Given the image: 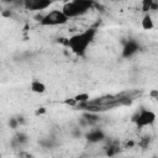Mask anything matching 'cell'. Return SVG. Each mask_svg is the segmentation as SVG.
Listing matches in <instances>:
<instances>
[{
  "label": "cell",
  "mask_w": 158,
  "mask_h": 158,
  "mask_svg": "<svg viewBox=\"0 0 158 158\" xmlns=\"http://www.w3.org/2000/svg\"><path fill=\"white\" fill-rule=\"evenodd\" d=\"M95 35H96L95 28H88L83 32L75 33L72 37L67 38L65 46L78 57H84L86 53L88 46L94 41Z\"/></svg>",
  "instance_id": "obj_1"
},
{
  "label": "cell",
  "mask_w": 158,
  "mask_h": 158,
  "mask_svg": "<svg viewBox=\"0 0 158 158\" xmlns=\"http://www.w3.org/2000/svg\"><path fill=\"white\" fill-rule=\"evenodd\" d=\"M93 6H94V0H73L65 2L63 5L62 11L68 19H73L84 15Z\"/></svg>",
  "instance_id": "obj_2"
},
{
  "label": "cell",
  "mask_w": 158,
  "mask_h": 158,
  "mask_svg": "<svg viewBox=\"0 0 158 158\" xmlns=\"http://www.w3.org/2000/svg\"><path fill=\"white\" fill-rule=\"evenodd\" d=\"M68 17L63 14L62 10H52L48 14L43 15V19L40 21L42 26H58L68 22Z\"/></svg>",
  "instance_id": "obj_3"
},
{
  "label": "cell",
  "mask_w": 158,
  "mask_h": 158,
  "mask_svg": "<svg viewBox=\"0 0 158 158\" xmlns=\"http://www.w3.org/2000/svg\"><path fill=\"white\" fill-rule=\"evenodd\" d=\"M132 122L136 123L137 127H144V126H149L152 125L154 121H156V114L151 110H147V109H141L139 111H137L132 118H131Z\"/></svg>",
  "instance_id": "obj_4"
},
{
  "label": "cell",
  "mask_w": 158,
  "mask_h": 158,
  "mask_svg": "<svg viewBox=\"0 0 158 158\" xmlns=\"http://www.w3.org/2000/svg\"><path fill=\"white\" fill-rule=\"evenodd\" d=\"M22 4L27 10L42 11L48 9L53 4V0H22Z\"/></svg>",
  "instance_id": "obj_5"
},
{
  "label": "cell",
  "mask_w": 158,
  "mask_h": 158,
  "mask_svg": "<svg viewBox=\"0 0 158 158\" xmlns=\"http://www.w3.org/2000/svg\"><path fill=\"white\" fill-rule=\"evenodd\" d=\"M139 51V44L135 40H128L122 48V58H131Z\"/></svg>",
  "instance_id": "obj_6"
},
{
  "label": "cell",
  "mask_w": 158,
  "mask_h": 158,
  "mask_svg": "<svg viewBox=\"0 0 158 158\" xmlns=\"http://www.w3.org/2000/svg\"><path fill=\"white\" fill-rule=\"evenodd\" d=\"M105 132L100 128H94V130H90L86 135H85V138L88 142L90 143H99L101 141L105 139Z\"/></svg>",
  "instance_id": "obj_7"
},
{
  "label": "cell",
  "mask_w": 158,
  "mask_h": 158,
  "mask_svg": "<svg viewBox=\"0 0 158 158\" xmlns=\"http://www.w3.org/2000/svg\"><path fill=\"white\" fill-rule=\"evenodd\" d=\"M27 142H28V136L25 132H17L11 141V146H12V148H19V147L26 144Z\"/></svg>",
  "instance_id": "obj_8"
},
{
  "label": "cell",
  "mask_w": 158,
  "mask_h": 158,
  "mask_svg": "<svg viewBox=\"0 0 158 158\" xmlns=\"http://www.w3.org/2000/svg\"><path fill=\"white\" fill-rule=\"evenodd\" d=\"M84 120H85V122H86V126L89 127V126H94V125H96L99 121H100V116L98 115V112H91V111H86V112H84L83 114V116H81Z\"/></svg>",
  "instance_id": "obj_9"
},
{
  "label": "cell",
  "mask_w": 158,
  "mask_h": 158,
  "mask_svg": "<svg viewBox=\"0 0 158 158\" xmlns=\"http://www.w3.org/2000/svg\"><path fill=\"white\" fill-rule=\"evenodd\" d=\"M30 89H31V91H33L36 94H43L46 91V85L40 80H32Z\"/></svg>",
  "instance_id": "obj_10"
},
{
  "label": "cell",
  "mask_w": 158,
  "mask_h": 158,
  "mask_svg": "<svg viewBox=\"0 0 158 158\" xmlns=\"http://www.w3.org/2000/svg\"><path fill=\"white\" fill-rule=\"evenodd\" d=\"M141 26H142V28L146 30V31H149V30H152V28L154 27V22H153L152 16H151L149 14H146V15L143 16L142 22H141Z\"/></svg>",
  "instance_id": "obj_11"
},
{
  "label": "cell",
  "mask_w": 158,
  "mask_h": 158,
  "mask_svg": "<svg viewBox=\"0 0 158 158\" xmlns=\"http://www.w3.org/2000/svg\"><path fill=\"white\" fill-rule=\"evenodd\" d=\"M74 100L77 101V104H79V102H86V101L90 100V96H89L88 93H80V94H78V95L74 96Z\"/></svg>",
  "instance_id": "obj_12"
},
{
  "label": "cell",
  "mask_w": 158,
  "mask_h": 158,
  "mask_svg": "<svg viewBox=\"0 0 158 158\" xmlns=\"http://www.w3.org/2000/svg\"><path fill=\"white\" fill-rule=\"evenodd\" d=\"M118 151H120V147H118L116 143H115V144H110L109 148H107V151H106V154H107V156H115Z\"/></svg>",
  "instance_id": "obj_13"
},
{
  "label": "cell",
  "mask_w": 158,
  "mask_h": 158,
  "mask_svg": "<svg viewBox=\"0 0 158 158\" xmlns=\"http://www.w3.org/2000/svg\"><path fill=\"white\" fill-rule=\"evenodd\" d=\"M153 1H154V0H142V11H144V12L149 11L151 5H152Z\"/></svg>",
  "instance_id": "obj_14"
},
{
  "label": "cell",
  "mask_w": 158,
  "mask_h": 158,
  "mask_svg": "<svg viewBox=\"0 0 158 158\" xmlns=\"http://www.w3.org/2000/svg\"><path fill=\"white\" fill-rule=\"evenodd\" d=\"M19 126H20V125H19V122H17V118H16V117H11V118L9 120V127H10V128L16 130Z\"/></svg>",
  "instance_id": "obj_15"
},
{
  "label": "cell",
  "mask_w": 158,
  "mask_h": 158,
  "mask_svg": "<svg viewBox=\"0 0 158 158\" xmlns=\"http://www.w3.org/2000/svg\"><path fill=\"white\" fill-rule=\"evenodd\" d=\"M64 104H67V105H69V106H74V107H75L77 101L74 100V98H72V99H67V100H64Z\"/></svg>",
  "instance_id": "obj_16"
},
{
  "label": "cell",
  "mask_w": 158,
  "mask_h": 158,
  "mask_svg": "<svg viewBox=\"0 0 158 158\" xmlns=\"http://www.w3.org/2000/svg\"><path fill=\"white\" fill-rule=\"evenodd\" d=\"M72 135H73L74 138H79V137L81 136V131H80V128H74L73 132H72Z\"/></svg>",
  "instance_id": "obj_17"
},
{
  "label": "cell",
  "mask_w": 158,
  "mask_h": 158,
  "mask_svg": "<svg viewBox=\"0 0 158 158\" xmlns=\"http://www.w3.org/2000/svg\"><path fill=\"white\" fill-rule=\"evenodd\" d=\"M149 95L152 96V99H157L158 98V90H156V89H153L151 93H149Z\"/></svg>",
  "instance_id": "obj_18"
},
{
  "label": "cell",
  "mask_w": 158,
  "mask_h": 158,
  "mask_svg": "<svg viewBox=\"0 0 158 158\" xmlns=\"http://www.w3.org/2000/svg\"><path fill=\"white\" fill-rule=\"evenodd\" d=\"M44 112H46V109H44V107H40V109L36 110L35 114H36V115H42V114H44Z\"/></svg>",
  "instance_id": "obj_19"
},
{
  "label": "cell",
  "mask_w": 158,
  "mask_h": 158,
  "mask_svg": "<svg viewBox=\"0 0 158 158\" xmlns=\"http://www.w3.org/2000/svg\"><path fill=\"white\" fill-rule=\"evenodd\" d=\"M16 118H17V122H19V125H20V126L25 123V117H23V116H17Z\"/></svg>",
  "instance_id": "obj_20"
},
{
  "label": "cell",
  "mask_w": 158,
  "mask_h": 158,
  "mask_svg": "<svg viewBox=\"0 0 158 158\" xmlns=\"http://www.w3.org/2000/svg\"><path fill=\"white\" fill-rule=\"evenodd\" d=\"M157 9H158V5H157V2H156V1H153V2H152V5H151V9H149V10L156 11Z\"/></svg>",
  "instance_id": "obj_21"
},
{
  "label": "cell",
  "mask_w": 158,
  "mask_h": 158,
  "mask_svg": "<svg viewBox=\"0 0 158 158\" xmlns=\"http://www.w3.org/2000/svg\"><path fill=\"white\" fill-rule=\"evenodd\" d=\"M2 16H4V17H10V16H11V11H10V10L4 11V12H2Z\"/></svg>",
  "instance_id": "obj_22"
},
{
  "label": "cell",
  "mask_w": 158,
  "mask_h": 158,
  "mask_svg": "<svg viewBox=\"0 0 158 158\" xmlns=\"http://www.w3.org/2000/svg\"><path fill=\"white\" fill-rule=\"evenodd\" d=\"M2 2H5V4H12V2H16L17 0H1Z\"/></svg>",
  "instance_id": "obj_23"
},
{
  "label": "cell",
  "mask_w": 158,
  "mask_h": 158,
  "mask_svg": "<svg viewBox=\"0 0 158 158\" xmlns=\"http://www.w3.org/2000/svg\"><path fill=\"white\" fill-rule=\"evenodd\" d=\"M133 146H135V142L133 141H130V142L126 143V147H133Z\"/></svg>",
  "instance_id": "obj_24"
},
{
  "label": "cell",
  "mask_w": 158,
  "mask_h": 158,
  "mask_svg": "<svg viewBox=\"0 0 158 158\" xmlns=\"http://www.w3.org/2000/svg\"><path fill=\"white\" fill-rule=\"evenodd\" d=\"M60 1H68V0H60Z\"/></svg>",
  "instance_id": "obj_25"
}]
</instances>
